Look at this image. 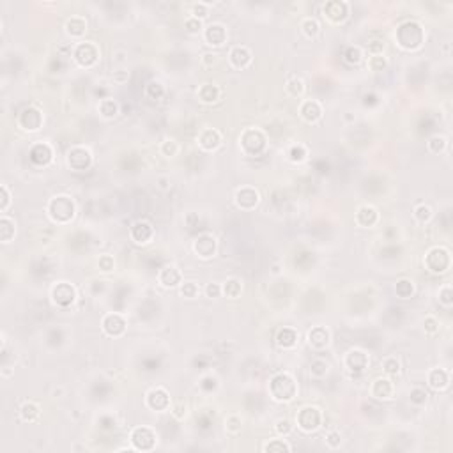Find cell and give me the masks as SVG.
<instances>
[{"mask_svg":"<svg viewBox=\"0 0 453 453\" xmlns=\"http://www.w3.org/2000/svg\"><path fill=\"white\" fill-rule=\"evenodd\" d=\"M199 143L204 147L206 150H213L216 149L218 145L221 143V135L220 131H216V129H204L202 133H200L199 136Z\"/></svg>","mask_w":453,"mask_h":453,"instance_id":"obj_16","label":"cell"},{"mask_svg":"<svg viewBox=\"0 0 453 453\" xmlns=\"http://www.w3.org/2000/svg\"><path fill=\"white\" fill-rule=\"evenodd\" d=\"M161 153H163L165 156H175V154L179 153V145L174 142V140H165V142L161 143Z\"/></svg>","mask_w":453,"mask_h":453,"instance_id":"obj_41","label":"cell"},{"mask_svg":"<svg viewBox=\"0 0 453 453\" xmlns=\"http://www.w3.org/2000/svg\"><path fill=\"white\" fill-rule=\"evenodd\" d=\"M43 124V114L34 106H28L20 114V126L27 131H37Z\"/></svg>","mask_w":453,"mask_h":453,"instance_id":"obj_3","label":"cell"},{"mask_svg":"<svg viewBox=\"0 0 453 453\" xmlns=\"http://www.w3.org/2000/svg\"><path fill=\"white\" fill-rule=\"evenodd\" d=\"M221 292L225 294L226 297H237L241 294V283L237 282V280H229V282H225V285L221 287Z\"/></svg>","mask_w":453,"mask_h":453,"instance_id":"obj_30","label":"cell"},{"mask_svg":"<svg viewBox=\"0 0 453 453\" xmlns=\"http://www.w3.org/2000/svg\"><path fill=\"white\" fill-rule=\"evenodd\" d=\"M99 266L103 268V271H110V269L114 268V260L106 255V257H103L101 260H99Z\"/></svg>","mask_w":453,"mask_h":453,"instance_id":"obj_50","label":"cell"},{"mask_svg":"<svg viewBox=\"0 0 453 453\" xmlns=\"http://www.w3.org/2000/svg\"><path fill=\"white\" fill-rule=\"evenodd\" d=\"M229 59H230V64L236 69H244L251 62V52L246 46H236V48L230 50Z\"/></svg>","mask_w":453,"mask_h":453,"instance_id":"obj_10","label":"cell"},{"mask_svg":"<svg viewBox=\"0 0 453 453\" xmlns=\"http://www.w3.org/2000/svg\"><path fill=\"white\" fill-rule=\"evenodd\" d=\"M20 414H21V420H23V422L32 423L39 418V414H41V407H39L35 402H25L20 409Z\"/></svg>","mask_w":453,"mask_h":453,"instance_id":"obj_23","label":"cell"},{"mask_svg":"<svg viewBox=\"0 0 453 453\" xmlns=\"http://www.w3.org/2000/svg\"><path fill=\"white\" fill-rule=\"evenodd\" d=\"M425 329L429 333H436L437 331V321L434 317H427L425 321Z\"/></svg>","mask_w":453,"mask_h":453,"instance_id":"obj_49","label":"cell"},{"mask_svg":"<svg viewBox=\"0 0 453 453\" xmlns=\"http://www.w3.org/2000/svg\"><path fill=\"white\" fill-rule=\"evenodd\" d=\"M296 423L303 432H314L321 427V411L317 407H303L297 412Z\"/></svg>","mask_w":453,"mask_h":453,"instance_id":"obj_2","label":"cell"},{"mask_svg":"<svg viewBox=\"0 0 453 453\" xmlns=\"http://www.w3.org/2000/svg\"><path fill=\"white\" fill-rule=\"evenodd\" d=\"M414 216H416V220L420 221V223H425V221H429L430 218H432V209H430L429 206H418L414 209Z\"/></svg>","mask_w":453,"mask_h":453,"instance_id":"obj_39","label":"cell"},{"mask_svg":"<svg viewBox=\"0 0 453 453\" xmlns=\"http://www.w3.org/2000/svg\"><path fill=\"white\" fill-rule=\"evenodd\" d=\"M30 158L34 163L37 165H46L52 161V149H50V145H45V150L43 153H34V150H30Z\"/></svg>","mask_w":453,"mask_h":453,"instance_id":"obj_33","label":"cell"},{"mask_svg":"<svg viewBox=\"0 0 453 453\" xmlns=\"http://www.w3.org/2000/svg\"><path fill=\"white\" fill-rule=\"evenodd\" d=\"M383 370L386 372V375H397L400 373V361L395 356H388L383 361Z\"/></svg>","mask_w":453,"mask_h":453,"instance_id":"obj_29","label":"cell"},{"mask_svg":"<svg viewBox=\"0 0 453 453\" xmlns=\"http://www.w3.org/2000/svg\"><path fill=\"white\" fill-rule=\"evenodd\" d=\"M0 193H2V204H0V211H2V213H6L7 207H9V204H11V193H9V190H7V186H2V188H0Z\"/></svg>","mask_w":453,"mask_h":453,"instance_id":"obj_45","label":"cell"},{"mask_svg":"<svg viewBox=\"0 0 453 453\" xmlns=\"http://www.w3.org/2000/svg\"><path fill=\"white\" fill-rule=\"evenodd\" d=\"M13 236H14V221L4 214L0 218V237H2L4 243H9V239Z\"/></svg>","mask_w":453,"mask_h":453,"instance_id":"obj_28","label":"cell"},{"mask_svg":"<svg viewBox=\"0 0 453 453\" xmlns=\"http://www.w3.org/2000/svg\"><path fill=\"white\" fill-rule=\"evenodd\" d=\"M328 368H329V365L326 361H322V359H315L310 366V372H312V375H315V377H322L328 373Z\"/></svg>","mask_w":453,"mask_h":453,"instance_id":"obj_37","label":"cell"},{"mask_svg":"<svg viewBox=\"0 0 453 453\" xmlns=\"http://www.w3.org/2000/svg\"><path fill=\"white\" fill-rule=\"evenodd\" d=\"M206 294H207V297H218L221 294V285H218V283H209V285L206 287Z\"/></svg>","mask_w":453,"mask_h":453,"instance_id":"obj_48","label":"cell"},{"mask_svg":"<svg viewBox=\"0 0 453 453\" xmlns=\"http://www.w3.org/2000/svg\"><path fill=\"white\" fill-rule=\"evenodd\" d=\"M158 280H160V283L163 287H175L181 283V273H179V269L174 268V266H167V268H163L160 271Z\"/></svg>","mask_w":453,"mask_h":453,"instance_id":"obj_15","label":"cell"},{"mask_svg":"<svg viewBox=\"0 0 453 453\" xmlns=\"http://www.w3.org/2000/svg\"><path fill=\"white\" fill-rule=\"evenodd\" d=\"M131 441L135 444V450H149V446L145 444V441L154 444L156 441V434L149 429V427H138L131 432Z\"/></svg>","mask_w":453,"mask_h":453,"instance_id":"obj_5","label":"cell"},{"mask_svg":"<svg viewBox=\"0 0 453 453\" xmlns=\"http://www.w3.org/2000/svg\"><path fill=\"white\" fill-rule=\"evenodd\" d=\"M202 62L206 64V66H209V64H214V62H216V55H214V53H204Z\"/></svg>","mask_w":453,"mask_h":453,"instance_id":"obj_52","label":"cell"},{"mask_svg":"<svg viewBox=\"0 0 453 453\" xmlns=\"http://www.w3.org/2000/svg\"><path fill=\"white\" fill-rule=\"evenodd\" d=\"M275 430L280 434V436H287V434H290V430H292V425H290L289 420H278L275 425Z\"/></svg>","mask_w":453,"mask_h":453,"instance_id":"obj_44","label":"cell"},{"mask_svg":"<svg viewBox=\"0 0 453 453\" xmlns=\"http://www.w3.org/2000/svg\"><path fill=\"white\" fill-rule=\"evenodd\" d=\"M324 16H328L331 21H342L347 16V4L344 2H329L324 6Z\"/></svg>","mask_w":453,"mask_h":453,"instance_id":"obj_20","label":"cell"},{"mask_svg":"<svg viewBox=\"0 0 453 453\" xmlns=\"http://www.w3.org/2000/svg\"><path fill=\"white\" fill-rule=\"evenodd\" d=\"M363 59V52L361 48H358V46H351V48H347V52H345V62L349 64H359Z\"/></svg>","mask_w":453,"mask_h":453,"instance_id":"obj_34","label":"cell"},{"mask_svg":"<svg viewBox=\"0 0 453 453\" xmlns=\"http://www.w3.org/2000/svg\"><path fill=\"white\" fill-rule=\"evenodd\" d=\"M444 305H451V297H450V287H444V296L441 297Z\"/></svg>","mask_w":453,"mask_h":453,"instance_id":"obj_53","label":"cell"},{"mask_svg":"<svg viewBox=\"0 0 453 453\" xmlns=\"http://www.w3.org/2000/svg\"><path fill=\"white\" fill-rule=\"evenodd\" d=\"M301 117L305 119L307 122H317L319 119L322 117V106L319 101L312 99V101H305L299 108Z\"/></svg>","mask_w":453,"mask_h":453,"instance_id":"obj_13","label":"cell"},{"mask_svg":"<svg viewBox=\"0 0 453 453\" xmlns=\"http://www.w3.org/2000/svg\"><path fill=\"white\" fill-rule=\"evenodd\" d=\"M147 405L150 409H156V411H163V409L168 407V393L163 388H156L147 395Z\"/></svg>","mask_w":453,"mask_h":453,"instance_id":"obj_12","label":"cell"},{"mask_svg":"<svg viewBox=\"0 0 453 453\" xmlns=\"http://www.w3.org/2000/svg\"><path fill=\"white\" fill-rule=\"evenodd\" d=\"M308 342H310L312 347L324 349L329 344V331L326 328H322V326H317V328H314L308 333Z\"/></svg>","mask_w":453,"mask_h":453,"instance_id":"obj_19","label":"cell"},{"mask_svg":"<svg viewBox=\"0 0 453 453\" xmlns=\"http://www.w3.org/2000/svg\"><path fill=\"white\" fill-rule=\"evenodd\" d=\"M276 342H278L280 347L283 349H289V347H294L297 342V333L294 331V329H282V331L278 333V336H276Z\"/></svg>","mask_w":453,"mask_h":453,"instance_id":"obj_25","label":"cell"},{"mask_svg":"<svg viewBox=\"0 0 453 453\" xmlns=\"http://www.w3.org/2000/svg\"><path fill=\"white\" fill-rule=\"evenodd\" d=\"M53 299H55V303L59 305H69L74 301V289L71 285H67V283H59L57 287H53Z\"/></svg>","mask_w":453,"mask_h":453,"instance_id":"obj_14","label":"cell"},{"mask_svg":"<svg viewBox=\"0 0 453 453\" xmlns=\"http://www.w3.org/2000/svg\"><path fill=\"white\" fill-rule=\"evenodd\" d=\"M66 30H67V34L73 35V37H80V35H84L85 30H87V21H85V18H82V16H73L71 20H67Z\"/></svg>","mask_w":453,"mask_h":453,"instance_id":"obj_22","label":"cell"},{"mask_svg":"<svg viewBox=\"0 0 453 453\" xmlns=\"http://www.w3.org/2000/svg\"><path fill=\"white\" fill-rule=\"evenodd\" d=\"M199 98L202 99L204 103H214L220 98V89L213 84H204L202 87L199 89Z\"/></svg>","mask_w":453,"mask_h":453,"instance_id":"obj_24","label":"cell"},{"mask_svg":"<svg viewBox=\"0 0 453 453\" xmlns=\"http://www.w3.org/2000/svg\"><path fill=\"white\" fill-rule=\"evenodd\" d=\"M48 213L55 221H59V223H66V221H69L71 218H73L74 204L69 197H64V195L55 197V199L50 202Z\"/></svg>","mask_w":453,"mask_h":453,"instance_id":"obj_1","label":"cell"},{"mask_svg":"<svg viewBox=\"0 0 453 453\" xmlns=\"http://www.w3.org/2000/svg\"><path fill=\"white\" fill-rule=\"evenodd\" d=\"M368 67L372 71H383L384 67H386V60H384V57H381V55H372L368 59Z\"/></svg>","mask_w":453,"mask_h":453,"instance_id":"obj_42","label":"cell"},{"mask_svg":"<svg viewBox=\"0 0 453 453\" xmlns=\"http://www.w3.org/2000/svg\"><path fill=\"white\" fill-rule=\"evenodd\" d=\"M67 160H69V165L74 168H78V161H82V167L87 168L91 165V153L87 149H82V147H74L73 150H69L67 154Z\"/></svg>","mask_w":453,"mask_h":453,"instance_id":"obj_21","label":"cell"},{"mask_svg":"<svg viewBox=\"0 0 453 453\" xmlns=\"http://www.w3.org/2000/svg\"><path fill=\"white\" fill-rule=\"evenodd\" d=\"M186 30H188L190 34H199V32L202 30V21L195 16L188 18V20H186Z\"/></svg>","mask_w":453,"mask_h":453,"instance_id":"obj_43","label":"cell"},{"mask_svg":"<svg viewBox=\"0 0 453 453\" xmlns=\"http://www.w3.org/2000/svg\"><path fill=\"white\" fill-rule=\"evenodd\" d=\"M370 391L379 400H390V398H393V383L388 377H379V379L373 381Z\"/></svg>","mask_w":453,"mask_h":453,"instance_id":"obj_6","label":"cell"},{"mask_svg":"<svg viewBox=\"0 0 453 453\" xmlns=\"http://www.w3.org/2000/svg\"><path fill=\"white\" fill-rule=\"evenodd\" d=\"M204 37H206L207 45H211V46H221L225 43V39H226V30H225L223 25L213 23V25H209V27L206 28V32H204Z\"/></svg>","mask_w":453,"mask_h":453,"instance_id":"obj_11","label":"cell"},{"mask_svg":"<svg viewBox=\"0 0 453 453\" xmlns=\"http://www.w3.org/2000/svg\"><path fill=\"white\" fill-rule=\"evenodd\" d=\"M103 329L110 336H121L126 329V322L119 314H108L103 319Z\"/></svg>","mask_w":453,"mask_h":453,"instance_id":"obj_7","label":"cell"},{"mask_svg":"<svg viewBox=\"0 0 453 453\" xmlns=\"http://www.w3.org/2000/svg\"><path fill=\"white\" fill-rule=\"evenodd\" d=\"M368 48H370V52H372L373 55H381V52H383L384 45L381 41H372V45H370Z\"/></svg>","mask_w":453,"mask_h":453,"instance_id":"obj_51","label":"cell"},{"mask_svg":"<svg viewBox=\"0 0 453 453\" xmlns=\"http://www.w3.org/2000/svg\"><path fill=\"white\" fill-rule=\"evenodd\" d=\"M74 59L78 60V64L82 66H92L98 59V50L91 43H82L74 50Z\"/></svg>","mask_w":453,"mask_h":453,"instance_id":"obj_4","label":"cell"},{"mask_svg":"<svg viewBox=\"0 0 453 453\" xmlns=\"http://www.w3.org/2000/svg\"><path fill=\"white\" fill-rule=\"evenodd\" d=\"M193 248H195V251L202 258H209V257H213L214 251H216V241H214V237L209 236V234H204V236L197 237Z\"/></svg>","mask_w":453,"mask_h":453,"instance_id":"obj_8","label":"cell"},{"mask_svg":"<svg viewBox=\"0 0 453 453\" xmlns=\"http://www.w3.org/2000/svg\"><path fill=\"white\" fill-rule=\"evenodd\" d=\"M207 14H209V11H207V4H195L193 6V16L195 18H206Z\"/></svg>","mask_w":453,"mask_h":453,"instance_id":"obj_46","label":"cell"},{"mask_svg":"<svg viewBox=\"0 0 453 453\" xmlns=\"http://www.w3.org/2000/svg\"><path fill=\"white\" fill-rule=\"evenodd\" d=\"M368 365V358L363 351H351L345 358V366L349 370H356V372H361L365 366Z\"/></svg>","mask_w":453,"mask_h":453,"instance_id":"obj_18","label":"cell"},{"mask_svg":"<svg viewBox=\"0 0 453 453\" xmlns=\"http://www.w3.org/2000/svg\"><path fill=\"white\" fill-rule=\"evenodd\" d=\"M301 28H303V32L308 35V37H315V35L319 34V23L314 20V18H305L303 21H301Z\"/></svg>","mask_w":453,"mask_h":453,"instance_id":"obj_31","label":"cell"},{"mask_svg":"<svg viewBox=\"0 0 453 453\" xmlns=\"http://www.w3.org/2000/svg\"><path fill=\"white\" fill-rule=\"evenodd\" d=\"M236 204L241 209H253L258 204V192L253 188H243L236 193Z\"/></svg>","mask_w":453,"mask_h":453,"instance_id":"obj_9","label":"cell"},{"mask_svg":"<svg viewBox=\"0 0 453 453\" xmlns=\"http://www.w3.org/2000/svg\"><path fill=\"white\" fill-rule=\"evenodd\" d=\"M131 237L136 243H149V239L153 237V226L149 221H136L131 226Z\"/></svg>","mask_w":453,"mask_h":453,"instance_id":"obj_17","label":"cell"},{"mask_svg":"<svg viewBox=\"0 0 453 453\" xmlns=\"http://www.w3.org/2000/svg\"><path fill=\"white\" fill-rule=\"evenodd\" d=\"M429 384L434 390H443L448 386V373L444 370H434L429 375Z\"/></svg>","mask_w":453,"mask_h":453,"instance_id":"obj_27","label":"cell"},{"mask_svg":"<svg viewBox=\"0 0 453 453\" xmlns=\"http://www.w3.org/2000/svg\"><path fill=\"white\" fill-rule=\"evenodd\" d=\"M290 444H287L283 439H273L264 446V451H290Z\"/></svg>","mask_w":453,"mask_h":453,"instance_id":"obj_35","label":"cell"},{"mask_svg":"<svg viewBox=\"0 0 453 453\" xmlns=\"http://www.w3.org/2000/svg\"><path fill=\"white\" fill-rule=\"evenodd\" d=\"M99 112L105 117H114V115H117V103L112 101V99H105L99 105Z\"/></svg>","mask_w":453,"mask_h":453,"instance_id":"obj_38","label":"cell"},{"mask_svg":"<svg viewBox=\"0 0 453 453\" xmlns=\"http://www.w3.org/2000/svg\"><path fill=\"white\" fill-rule=\"evenodd\" d=\"M326 443H328L329 448H338L342 439H340V434L338 432H329L328 437H326Z\"/></svg>","mask_w":453,"mask_h":453,"instance_id":"obj_47","label":"cell"},{"mask_svg":"<svg viewBox=\"0 0 453 453\" xmlns=\"http://www.w3.org/2000/svg\"><path fill=\"white\" fill-rule=\"evenodd\" d=\"M241 427H243V422H241L239 416L232 414V416H229V418L225 420V429H226V432H230V434H237V432H239V430H241Z\"/></svg>","mask_w":453,"mask_h":453,"instance_id":"obj_36","label":"cell"},{"mask_svg":"<svg viewBox=\"0 0 453 453\" xmlns=\"http://www.w3.org/2000/svg\"><path fill=\"white\" fill-rule=\"evenodd\" d=\"M365 218H368V220H366V226H372L373 223H375L377 218H379V216H377L375 207H372V206H363V207H359L358 214H356V220H358V223L361 225Z\"/></svg>","mask_w":453,"mask_h":453,"instance_id":"obj_26","label":"cell"},{"mask_svg":"<svg viewBox=\"0 0 453 453\" xmlns=\"http://www.w3.org/2000/svg\"><path fill=\"white\" fill-rule=\"evenodd\" d=\"M287 92H289L292 98H299L305 92V84L301 78H292V80L287 84Z\"/></svg>","mask_w":453,"mask_h":453,"instance_id":"obj_32","label":"cell"},{"mask_svg":"<svg viewBox=\"0 0 453 453\" xmlns=\"http://www.w3.org/2000/svg\"><path fill=\"white\" fill-rule=\"evenodd\" d=\"M181 294L184 297H190V299H192V297H195L197 294H199V287H197L195 282H184L181 287Z\"/></svg>","mask_w":453,"mask_h":453,"instance_id":"obj_40","label":"cell"}]
</instances>
